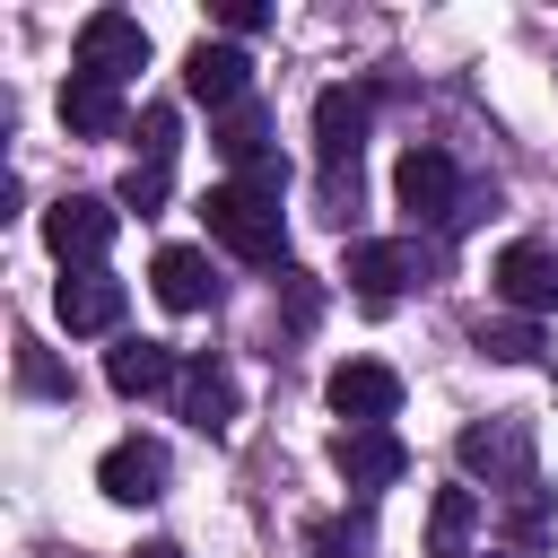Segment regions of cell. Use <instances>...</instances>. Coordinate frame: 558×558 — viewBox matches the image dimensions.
Wrapping results in <instances>:
<instances>
[{"label":"cell","instance_id":"cell-1","mask_svg":"<svg viewBox=\"0 0 558 558\" xmlns=\"http://www.w3.org/2000/svg\"><path fill=\"white\" fill-rule=\"evenodd\" d=\"M279 192H288V166H270V174H235V183H218V192H201V227L235 253V262H288V209H279Z\"/></svg>","mask_w":558,"mask_h":558},{"label":"cell","instance_id":"cell-2","mask_svg":"<svg viewBox=\"0 0 558 558\" xmlns=\"http://www.w3.org/2000/svg\"><path fill=\"white\" fill-rule=\"evenodd\" d=\"M366 87H323L314 96V157H323V218L349 227L357 218V148H366Z\"/></svg>","mask_w":558,"mask_h":558},{"label":"cell","instance_id":"cell-3","mask_svg":"<svg viewBox=\"0 0 558 558\" xmlns=\"http://www.w3.org/2000/svg\"><path fill=\"white\" fill-rule=\"evenodd\" d=\"M340 279L366 305H392V296H410V288L436 279V244H418V235H357L349 262H340Z\"/></svg>","mask_w":558,"mask_h":558},{"label":"cell","instance_id":"cell-4","mask_svg":"<svg viewBox=\"0 0 558 558\" xmlns=\"http://www.w3.org/2000/svg\"><path fill=\"white\" fill-rule=\"evenodd\" d=\"M392 192H401V209H410V227H462V174H453V157L445 148H427V140H410L401 148V166H392Z\"/></svg>","mask_w":558,"mask_h":558},{"label":"cell","instance_id":"cell-5","mask_svg":"<svg viewBox=\"0 0 558 558\" xmlns=\"http://www.w3.org/2000/svg\"><path fill=\"white\" fill-rule=\"evenodd\" d=\"M113 227H122V209H113V201H96V192H61V201L44 209V244H52L61 262H78V270H96V262H105Z\"/></svg>","mask_w":558,"mask_h":558},{"label":"cell","instance_id":"cell-6","mask_svg":"<svg viewBox=\"0 0 558 558\" xmlns=\"http://www.w3.org/2000/svg\"><path fill=\"white\" fill-rule=\"evenodd\" d=\"M462 471L488 480V488H541V480H532V427H523V418L462 427Z\"/></svg>","mask_w":558,"mask_h":558},{"label":"cell","instance_id":"cell-7","mask_svg":"<svg viewBox=\"0 0 558 558\" xmlns=\"http://www.w3.org/2000/svg\"><path fill=\"white\" fill-rule=\"evenodd\" d=\"M323 401H331L349 427H384V418L401 410V375H392L384 357H340L331 384H323Z\"/></svg>","mask_w":558,"mask_h":558},{"label":"cell","instance_id":"cell-8","mask_svg":"<svg viewBox=\"0 0 558 558\" xmlns=\"http://www.w3.org/2000/svg\"><path fill=\"white\" fill-rule=\"evenodd\" d=\"M78 70L122 87L131 70H148V26H140V17H122V9H96V17L78 26Z\"/></svg>","mask_w":558,"mask_h":558},{"label":"cell","instance_id":"cell-9","mask_svg":"<svg viewBox=\"0 0 558 558\" xmlns=\"http://www.w3.org/2000/svg\"><path fill=\"white\" fill-rule=\"evenodd\" d=\"M183 96L209 105V113L253 105V61H244V44H192V52H183Z\"/></svg>","mask_w":558,"mask_h":558},{"label":"cell","instance_id":"cell-10","mask_svg":"<svg viewBox=\"0 0 558 558\" xmlns=\"http://www.w3.org/2000/svg\"><path fill=\"white\" fill-rule=\"evenodd\" d=\"M488 279H497V296H506L523 323H532V314H558V253H549V244H532V235L506 244V253L488 262Z\"/></svg>","mask_w":558,"mask_h":558},{"label":"cell","instance_id":"cell-11","mask_svg":"<svg viewBox=\"0 0 558 558\" xmlns=\"http://www.w3.org/2000/svg\"><path fill=\"white\" fill-rule=\"evenodd\" d=\"M331 471L375 497V488H392V480L410 471V445H401L392 427H340V436H331Z\"/></svg>","mask_w":558,"mask_h":558},{"label":"cell","instance_id":"cell-12","mask_svg":"<svg viewBox=\"0 0 558 558\" xmlns=\"http://www.w3.org/2000/svg\"><path fill=\"white\" fill-rule=\"evenodd\" d=\"M166 471H174V462H166L157 436H122V445L96 462V488H105L113 506H157V497H166Z\"/></svg>","mask_w":558,"mask_h":558},{"label":"cell","instance_id":"cell-13","mask_svg":"<svg viewBox=\"0 0 558 558\" xmlns=\"http://www.w3.org/2000/svg\"><path fill=\"white\" fill-rule=\"evenodd\" d=\"M148 279H157V305H166V314L218 305V270H209V253H192V244H166V253L148 262Z\"/></svg>","mask_w":558,"mask_h":558},{"label":"cell","instance_id":"cell-14","mask_svg":"<svg viewBox=\"0 0 558 558\" xmlns=\"http://www.w3.org/2000/svg\"><path fill=\"white\" fill-rule=\"evenodd\" d=\"M105 384H113L122 401H148V392L183 384V366H174L166 340H122V349H105Z\"/></svg>","mask_w":558,"mask_h":558},{"label":"cell","instance_id":"cell-15","mask_svg":"<svg viewBox=\"0 0 558 558\" xmlns=\"http://www.w3.org/2000/svg\"><path fill=\"white\" fill-rule=\"evenodd\" d=\"M209 148H218L235 174H270V166H279V148H270V113H262V105L218 113V122H209Z\"/></svg>","mask_w":558,"mask_h":558},{"label":"cell","instance_id":"cell-16","mask_svg":"<svg viewBox=\"0 0 558 558\" xmlns=\"http://www.w3.org/2000/svg\"><path fill=\"white\" fill-rule=\"evenodd\" d=\"M52 305H61V323H70V331H113L131 296H122V279H113V270H70Z\"/></svg>","mask_w":558,"mask_h":558},{"label":"cell","instance_id":"cell-17","mask_svg":"<svg viewBox=\"0 0 558 558\" xmlns=\"http://www.w3.org/2000/svg\"><path fill=\"white\" fill-rule=\"evenodd\" d=\"M61 122H70L78 140H113V131H122V87L70 70V87H61Z\"/></svg>","mask_w":558,"mask_h":558},{"label":"cell","instance_id":"cell-18","mask_svg":"<svg viewBox=\"0 0 558 558\" xmlns=\"http://www.w3.org/2000/svg\"><path fill=\"white\" fill-rule=\"evenodd\" d=\"M174 392H183V418H192V427H201V436H218V427H227V418H235V375H227V366H218V357H192V366H183V384H174Z\"/></svg>","mask_w":558,"mask_h":558},{"label":"cell","instance_id":"cell-19","mask_svg":"<svg viewBox=\"0 0 558 558\" xmlns=\"http://www.w3.org/2000/svg\"><path fill=\"white\" fill-rule=\"evenodd\" d=\"M480 532V488H436L427 514V558H462V541Z\"/></svg>","mask_w":558,"mask_h":558},{"label":"cell","instance_id":"cell-20","mask_svg":"<svg viewBox=\"0 0 558 558\" xmlns=\"http://www.w3.org/2000/svg\"><path fill=\"white\" fill-rule=\"evenodd\" d=\"M305 549H314V558H366V549H375V514L357 506V514H340V523H314Z\"/></svg>","mask_w":558,"mask_h":558},{"label":"cell","instance_id":"cell-21","mask_svg":"<svg viewBox=\"0 0 558 558\" xmlns=\"http://www.w3.org/2000/svg\"><path fill=\"white\" fill-rule=\"evenodd\" d=\"M488 357H506V366H523V357H541V323H480L471 331Z\"/></svg>","mask_w":558,"mask_h":558},{"label":"cell","instance_id":"cell-22","mask_svg":"<svg viewBox=\"0 0 558 558\" xmlns=\"http://www.w3.org/2000/svg\"><path fill=\"white\" fill-rule=\"evenodd\" d=\"M140 157L148 166H174V105H148L140 113Z\"/></svg>","mask_w":558,"mask_h":558},{"label":"cell","instance_id":"cell-23","mask_svg":"<svg viewBox=\"0 0 558 558\" xmlns=\"http://www.w3.org/2000/svg\"><path fill=\"white\" fill-rule=\"evenodd\" d=\"M279 296H288V331H314V314H323V288H314L305 270H279Z\"/></svg>","mask_w":558,"mask_h":558},{"label":"cell","instance_id":"cell-24","mask_svg":"<svg viewBox=\"0 0 558 558\" xmlns=\"http://www.w3.org/2000/svg\"><path fill=\"white\" fill-rule=\"evenodd\" d=\"M157 201H166V166H131V174H122V209H140V218H148Z\"/></svg>","mask_w":558,"mask_h":558},{"label":"cell","instance_id":"cell-25","mask_svg":"<svg viewBox=\"0 0 558 558\" xmlns=\"http://www.w3.org/2000/svg\"><path fill=\"white\" fill-rule=\"evenodd\" d=\"M17 375H26V384H35V392H70V384H61V375H52V357H44V349H35V340H17Z\"/></svg>","mask_w":558,"mask_h":558},{"label":"cell","instance_id":"cell-26","mask_svg":"<svg viewBox=\"0 0 558 558\" xmlns=\"http://www.w3.org/2000/svg\"><path fill=\"white\" fill-rule=\"evenodd\" d=\"M262 17H270L262 0H235V9H227V35H262Z\"/></svg>","mask_w":558,"mask_h":558},{"label":"cell","instance_id":"cell-27","mask_svg":"<svg viewBox=\"0 0 558 558\" xmlns=\"http://www.w3.org/2000/svg\"><path fill=\"white\" fill-rule=\"evenodd\" d=\"M131 558H183V549H174V541H140Z\"/></svg>","mask_w":558,"mask_h":558},{"label":"cell","instance_id":"cell-28","mask_svg":"<svg viewBox=\"0 0 558 558\" xmlns=\"http://www.w3.org/2000/svg\"><path fill=\"white\" fill-rule=\"evenodd\" d=\"M480 558H497V549H480Z\"/></svg>","mask_w":558,"mask_h":558}]
</instances>
